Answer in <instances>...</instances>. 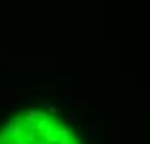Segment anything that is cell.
Returning <instances> with one entry per match:
<instances>
[{"label": "cell", "instance_id": "obj_1", "mask_svg": "<svg viewBox=\"0 0 150 144\" xmlns=\"http://www.w3.org/2000/svg\"><path fill=\"white\" fill-rule=\"evenodd\" d=\"M0 144H76L67 125L41 111H25L6 125Z\"/></svg>", "mask_w": 150, "mask_h": 144}]
</instances>
